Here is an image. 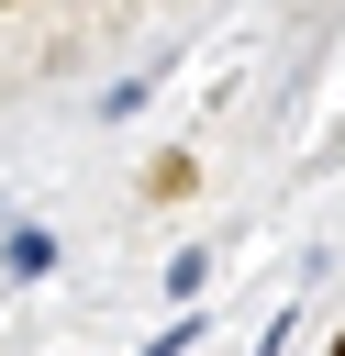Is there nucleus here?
Listing matches in <instances>:
<instances>
[{"mask_svg":"<svg viewBox=\"0 0 345 356\" xmlns=\"http://www.w3.org/2000/svg\"><path fill=\"white\" fill-rule=\"evenodd\" d=\"M189 189H200V156H156L145 167V200H189Z\"/></svg>","mask_w":345,"mask_h":356,"instance_id":"nucleus-1","label":"nucleus"},{"mask_svg":"<svg viewBox=\"0 0 345 356\" xmlns=\"http://www.w3.org/2000/svg\"><path fill=\"white\" fill-rule=\"evenodd\" d=\"M334 356H345V345H334Z\"/></svg>","mask_w":345,"mask_h":356,"instance_id":"nucleus-2","label":"nucleus"}]
</instances>
